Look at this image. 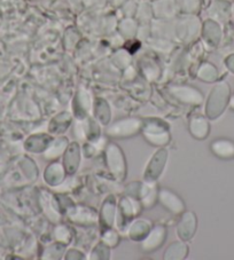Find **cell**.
Masks as SVG:
<instances>
[{"label":"cell","mask_w":234,"mask_h":260,"mask_svg":"<svg viewBox=\"0 0 234 260\" xmlns=\"http://www.w3.org/2000/svg\"><path fill=\"white\" fill-rule=\"evenodd\" d=\"M211 95L215 96L217 100H209L208 105H207V113L210 116L211 118H216L217 116L223 113L228 106V100H229V87L227 84H220L217 87L215 88Z\"/></svg>","instance_id":"6da1fadb"},{"label":"cell","mask_w":234,"mask_h":260,"mask_svg":"<svg viewBox=\"0 0 234 260\" xmlns=\"http://www.w3.org/2000/svg\"><path fill=\"white\" fill-rule=\"evenodd\" d=\"M140 128L141 124L138 119H124L115 123L109 129H107V133L114 138H125L132 137V134L137 133Z\"/></svg>","instance_id":"7a4b0ae2"},{"label":"cell","mask_w":234,"mask_h":260,"mask_svg":"<svg viewBox=\"0 0 234 260\" xmlns=\"http://www.w3.org/2000/svg\"><path fill=\"white\" fill-rule=\"evenodd\" d=\"M210 149L216 157L220 159L234 158V141L229 139H216L211 142Z\"/></svg>","instance_id":"3957f363"},{"label":"cell","mask_w":234,"mask_h":260,"mask_svg":"<svg viewBox=\"0 0 234 260\" xmlns=\"http://www.w3.org/2000/svg\"><path fill=\"white\" fill-rule=\"evenodd\" d=\"M159 200L162 205H164L169 211L173 213L182 212L184 208H185L183 201L177 195L173 194V192L169 191V189H161V191L159 192Z\"/></svg>","instance_id":"277c9868"},{"label":"cell","mask_w":234,"mask_h":260,"mask_svg":"<svg viewBox=\"0 0 234 260\" xmlns=\"http://www.w3.org/2000/svg\"><path fill=\"white\" fill-rule=\"evenodd\" d=\"M165 159H166V151L165 150H160L156 152V155L152 158L150 165H148L147 171L145 173L146 179H148V181H153L160 176L162 169L164 168L165 164Z\"/></svg>","instance_id":"5b68a950"},{"label":"cell","mask_w":234,"mask_h":260,"mask_svg":"<svg viewBox=\"0 0 234 260\" xmlns=\"http://www.w3.org/2000/svg\"><path fill=\"white\" fill-rule=\"evenodd\" d=\"M166 231L164 227L157 226L154 231L151 232V234L145 237L142 242V250L153 251L159 249L161 244L165 241Z\"/></svg>","instance_id":"8992f818"},{"label":"cell","mask_w":234,"mask_h":260,"mask_svg":"<svg viewBox=\"0 0 234 260\" xmlns=\"http://www.w3.org/2000/svg\"><path fill=\"white\" fill-rule=\"evenodd\" d=\"M150 231V226H148V222L146 221L145 225L142 226V228H139V221H137L136 223H133L131 230H130L129 235L131 237L132 240H141L143 237H146L147 232Z\"/></svg>","instance_id":"52a82bcc"},{"label":"cell","mask_w":234,"mask_h":260,"mask_svg":"<svg viewBox=\"0 0 234 260\" xmlns=\"http://www.w3.org/2000/svg\"><path fill=\"white\" fill-rule=\"evenodd\" d=\"M228 108L234 111V94H232V95L229 96V100H228Z\"/></svg>","instance_id":"ba28073f"}]
</instances>
